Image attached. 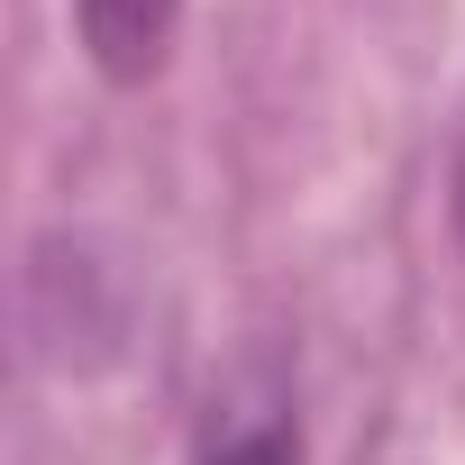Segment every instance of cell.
Wrapping results in <instances>:
<instances>
[{
	"mask_svg": "<svg viewBox=\"0 0 465 465\" xmlns=\"http://www.w3.org/2000/svg\"><path fill=\"white\" fill-rule=\"evenodd\" d=\"M173 19H183V0H74V28L110 83H146L173 46Z\"/></svg>",
	"mask_w": 465,
	"mask_h": 465,
	"instance_id": "1",
	"label": "cell"
},
{
	"mask_svg": "<svg viewBox=\"0 0 465 465\" xmlns=\"http://www.w3.org/2000/svg\"><path fill=\"white\" fill-rule=\"evenodd\" d=\"M201 465H302V456H292V429L283 420H256V429H219Z\"/></svg>",
	"mask_w": 465,
	"mask_h": 465,
	"instance_id": "2",
	"label": "cell"
},
{
	"mask_svg": "<svg viewBox=\"0 0 465 465\" xmlns=\"http://www.w3.org/2000/svg\"><path fill=\"white\" fill-rule=\"evenodd\" d=\"M456 238H465V146H456Z\"/></svg>",
	"mask_w": 465,
	"mask_h": 465,
	"instance_id": "3",
	"label": "cell"
}]
</instances>
